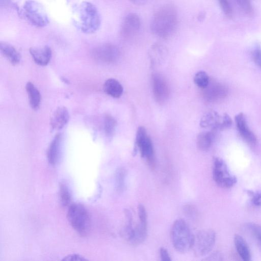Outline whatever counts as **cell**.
Masks as SVG:
<instances>
[{
	"mask_svg": "<svg viewBox=\"0 0 261 261\" xmlns=\"http://www.w3.org/2000/svg\"><path fill=\"white\" fill-rule=\"evenodd\" d=\"M178 24L176 8L170 4L159 8L154 14L151 23V33L159 38L168 39L175 33Z\"/></svg>",
	"mask_w": 261,
	"mask_h": 261,
	"instance_id": "1",
	"label": "cell"
},
{
	"mask_svg": "<svg viewBox=\"0 0 261 261\" xmlns=\"http://www.w3.org/2000/svg\"><path fill=\"white\" fill-rule=\"evenodd\" d=\"M194 235L188 224L183 219H177L173 223L170 237L173 247L180 253H186L191 249Z\"/></svg>",
	"mask_w": 261,
	"mask_h": 261,
	"instance_id": "2",
	"label": "cell"
},
{
	"mask_svg": "<svg viewBox=\"0 0 261 261\" xmlns=\"http://www.w3.org/2000/svg\"><path fill=\"white\" fill-rule=\"evenodd\" d=\"M67 217L72 227L81 236H86L91 228V220L86 207L80 203L69 205Z\"/></svg>",
	"mask_w": 261,
	"mask_h": 261,
	"instance_id": "3",
	"label": "cell"
},
{
	"mask_svg": "<svg viewBox=\"0 0 261 261\" xmlns=\"http://www.w3.org/2000/svg\"><path fill=\"white\" fill-rule=\"evenodd\" d=\"M81 29L85 33L96 32L101 23L99 13L96 7L88 2H83L79 7Z\"/></svg>",
	"mask_w": 261,
	"mask_h": 261,
	"instance_id": "4",
	"label": "cell"
},
{
	"mask_svg": "<svg viewBox=\"0 0 261 261\" xmlns=\"http://www.w3.org/2000/svg\"><path fill=\"white\" fill-rule=\"evenodd\" d=\"M216 233L211 229H204L194 235L191 249L197 257L204 256L213 249L216 242Z\"/></svg>",
	"mask_w": 261,
	"mask_h": 261,
	"instance_id": "5",
	"label": "cell"
},
{
	"mask_svg": "<svg viewBox=\"0 0 261 261\" xmlns=\"http://www.w3.org/2000/svg\"><path fill=\"white\" fill-rule=\"evenodd\" d=\"M213 177L217 185L223 188H232L237 182L236 176L231 173L226 163L218 157L214 159Z\"/></svg>",
	"mask_w": 261,
	"mask_h": 261,
	"instance_id": "6",
	"label": "cell"
},
{
	"mask_svg": "<svg viewBox=\"0 0 261 261\" xmlns=\"http://www.w3.org/2000/svg\"><path fill=\"white\" fill-rule=\"evenodd\" d=\"M22 11L26 19L36 27L42 28L49 23L48 16L44 8L35 1H27Z\"/></svg>",
	"mask_w": 261,
	"mask_h": 261,
	"instance_id": "7",
	"label": "cell"
},
{
	"mask_svg": "<svg viewBox=\"0 0 261 261\" xmlns=\"http://www.w3.org/2000/svg\"><path fill=\"white\" fill-rule=\"evenodd\" d=\"M136 143L141 156L145 159L148 167L153 170L156 162L153 144L143 126H139L137 129Z\"/></svg>",
	"mask_w": 261,
	"mask_h": 261,
	"instance_id": "8",
	"label": "cell"
},
{
	"mask_svg": "<svg viewBox=\"0 0 261 261\" xmlns=\"http://www.w3.org/2000/svg\"><path fill=\"white\" fill-rule=\"evenodd\" d=\"M120 51L115 45L106 43L96 47L93 51L94 58L104 62H113L119 57Z\"/></svg>",
	"mask_w": 261,
	"mask_h": 261,
	"instance_id": "9",
	"label": "cell"
},
{
	"mask_svg": "<svg viewBox=\"0 0 261 261\" xmlns=\"http://www.w3.org/2000/svg\"><path fill=\"white\" fill-rule=\"evenodd\" d=\"M141 27V20L136 13H130L124 18L121 27V35L124 38L134 37L139 32Z\"/></svg>",
	"mask_w": 261,
	"mask_h": 261,
	"instance_id": "10",
	"label": "cell"
},
{
	"mask_svg": "<svg viewBox=\"0 0 261 261\" xmlns=\"http://www.w3.org/2000/svg\"><path fill=\"white\" fill-rule=\"evenodd\" d=\"M152 90L156 100L159 103L164 102L168 97L169 87L165 78L159 73L152 76Z\"/></svg>",
	"mask_w": 261,
	"mask_h": 261,
	"instance_id": "11",
	"label": "cell"
},
{
	"mask_svg": "<svg viewBox=\"0 0 261 261\" xmlns=\"http://www.w3.org/2000/svg\"><path fill=\"white\" fill-rule=\"evenodd\" d=\"M234 118L237 127L242 137L248 144L255 145L257 141L256 137L248 127L244 114L240 113L236 115Z\"/></svg>",
	"mask_w": 261,
	"mask_h": 261,
	"instance_id": "12",
	"label": "cell"
},
{
	"mask_svg": "<svg viewBox=\"0 0 261 261\" xmlns=\"http://www.w3.org/2000/svg\"><path fill=\"white\" fill-rule=\"evenodd\" d=\"M30 53L34 62L40 66L47 65L52 56L51 50L48 46L31 47L30 49Z\"/></svg>",
	"mask_w": 261,
	"mask_h": 261,
	"instance_id": "13",
	"label": "cell"
},
{
	"mask_svg": "<svg viewBox=\"0 0 261 261\" xmlns=\"http://www.w3.org/2000/svg\"><path fill=\"white\" fill-rule=\"evenodd\" d=\"M69 115L65 107H60L54 112L50 119V125L53 129H60L68 122Z\"/></svg>",
	"mask_w": 261,
	"mask_h": 261,
	"instance_id": "14",
	"label": "cell"
},
{
	"mask_svg": "<svg viewBox=\"0 0 261 261\" xmlns=\"http://www.w3.org/2000/svg\"><path fill=\"white\" fill-rule=\"evenodd\" d=\"M222 117L217 112L211 111L206 112L201 118L200 125L203 128L220 129Z\"/></svg>",
	"mask_w": 261,
	"mask_h": 261,
	"instance_id": "15",
	"label": "cell"
},
{
	"mask_svg": "<svg viewBox=\"0 0 261 261\" xmlns=\"http://www.w3.org/2000/svg\"><path fill=\"white\" fill-rule=\"evenodd\" d=\"M62 135L57 134L51 141L47 150V157L48 162L52 165L57 164L60 152Z\"/></svg>",
	"mask_w": 261,
	"mask_h": 261,
	"instance_id": "16",
	"label": "cell"
},
{
	"mask_svg": "<svg viewBox=\"0 0 261 261\" xmlns=\"http://www.w3.org/2000/svg\"><path fill=\"white\" fill-rule=\"evenodd\" d=\"M233 240L236 250L240 257L244 261L251 260L250 250L245 240L238 234L234 235Z\"/></svg>",
	"mask_w": 261,
	"mask_h": 261,
	"instance_id": "17",
	"label": "cell"
},
{
	"mask_svg": "<svg viewBox=\"0 0 261 261\" xmlns=\"http://www.w3.org/2000/svg\"><path fill=\"white\" fill-rule=\"evenodd\" d=\"M103 90L108 95L114 97H120L123 91L121 84L115 79H108L103 85Z\"/></svg>",
	"mask_w": 261,
	"mask_h": 261,
	"instance_id": "18",
	"label": "cell"
},
{
	"mask_svg": "<svg viewBox=\"0 0 261 261\" xmlns=\"http://www.w3.org/2000/svg\"><path fill=\"white\" fill-rule=\"evenodd\" d=\"M0 49L3 55L11 64L16 65L19 63L21 59L20 55L12 45L1 42Z\"/></svg>",
	"mask_w": 261,
	"mask_h": 261,
	"instance_id": "19",
	"label": "cell"
},
{
	"mask_svg": "<svg viewBox=\"0 0 261 261\" xmlns=\"http://www.w3.org/2000/svg\"><path fill=\"white\" fill-rule=\"evenodd\" d=\"M205 97L209 100H217L225 96L227 94V89L223 85L219 83H215L209 88H205Z\"/></svg>",
	"mask_w": 261,
	"mask_h": 261,
	"instance_id": "20",
	"label": "cell"
},
{
	"mask_svg": "<svg viewBox=\"0 0 261 261\" xmlns=\"http://www.w3.org/2000/svg\"><path fill=\"white\" fill-rule=\"evenodd\" d=\"M25 90L28 94L29 103L31 108L34 110L38 109L41 101V95L39 90L31 82H28L27 83Z\"/></svg>",
	"mask_w": 261,
	"mask_h": 261,
	"instance_id": "21",
	"label": "cell"
},
{
	"mask_svg": "<svg viewBox=\"0 0 261 261\" xmlns=\"http://www.w3.org/2000/svg\"><path fill=\"white\" fill-rule=\"evenodd\" d=\"M214 136L211 132H204L198 134L197 137V146L202 151L208 150L212 146Z\"/></svg>",
	"mask_w": 261,
	"mask_h": 261,
	"instance_id": "22",
	"label": "cell"
},
{
	"mask_svg": "<svg viewBox=\"0 0 261 261\" xmlns=\"http://www.w3.org/2000/svg\"><path fill=\"white\" fill-rule=\"evenodd\" d=\"M166 55V49L162 45L156 43L150 47L149 49V56L151 60L154 63L161 61Z\"/></svg>",
	"mask_w": 261,
	"mask_h": 261,
	"instance_id": "23",
	"label": "cell"
},
{
	"mask_svg": "<svg viewBox=\"0 0 261 261\" xmlns=\"http://www.w3.org/2000/svg\"><path fill=\"white\" fill-rule=\"evenodd\" d=\"M247 231L261 248V225L249 222L246 224Z\"/></svg>",
	"mask_w": 261,
	"mask_h": 261,
	"instance_id": "24",
	"label": "cell"
},
{
	"mask_svg": "<svg viewBox=\"0 0 261 261\" xmlns=\"http://www.w3.org/2000/svg\"><path fill=\"white\" fill-rule=\"evenodd\" d=\"M126 172L123 168L117 169L115 173V186L117 192H122L125 188Z\"/></svg>",
	"mask_w": 261,
	"mask_h": 261,
	"instance_id": "25",
	"label": "cell"
},
{
	"mask_svg": "<svg viewBox=\"0 0 261 261\" xmlns=\"http://www.w3.org/2000/svg\"><path fill=\"white\" fill-rule=\"evenodd\" d=\"M116 120L110 115L107 114L104 118V130L108 137L113 136L116 126Z\"/></svg>",
	"mask_w": 261,
	"mask_h": 261,
	"instance_id": "26",
	"label": "cell"
},
{
	"mask_svg": "<svg viewBox=\"0 0 261 261\" xmlns=\"http://www.w3.org/2000/svg\"><path fill=\"white\" fill-rule=\"evenodd\" d=\"M194 82L198 87L204 89L209 85L208 75L205 71H199L195 74Z\"/></svg>",
	"mask_w": 261,
	"mask_h": 261,
	"instance_id": "27",
	"label": "cell"
},
{
	"mask_svg": "<svg viewBox=\"0 0 261 261\" xmlns=\"http://www.w3.org/2000/svg\"><path fill=\"white\" fill-rule=\"evenodd\" d=\"M59 196L61 203L63 206H66L69 204L71 201V195L67 186L61 182L59 186Z\"/></svg>",
	"mask_w": 261,
	"mask_h": 261,
	"instance_id": "28",
	"label": "cell"
},
{
	"mask_svg": "<svg viewBox=\"0 0 261 261\" xmlns=\"http://www.w3.org/2000/svg\"><path fill=\"white\" fill-rule=\"evenodd\" d=\"M238 6L246 15L251 16L254 11L251 0H234Z\"/></svg>",
	"mask_w": 261,
	"mask_h": 261,
	"instance_id": "29",
	"label": "cell"
},
{
	"mask_svg": "<svg viewBox=\"0 0 261 261\" xmlns=\"http://www.w3.org/2000/svg\"><path fill=\"white\" fill-rule=\"evenodd\" d=\"M220 6L223 13L228 18H231L232 16V10L231 5L228 0H218Z\"/></svg>",
	"mask_w": 261,
	"mask_h": 261,
	"instance_id": "30",
	"label": "cell"
},
{
	"mask_svg": "<svg viewBox=\"0 0 261 261\" xmlns=\"http://www.w3.org/2000/svg\"><path fill=\"white\" fill-rule=\"evenodd\" d=\"M248 194L250 196L252 203L258 207L261 206V191H252L248 190Z\"/></svg>",
	"mask_w": 261,
	"mask_h": 261,
	"instance_id": "31",
	"label": "cell"
},
{
	"mask_svg": "<svg viewBox=\"0 0 261 261\" xmlns=\"http://www.w3.org/2000/svg\"><path fill=\"white\" fill-rule=\"evenodd\" d=\"M252 56L255 64L261 69V49L259 47L255 48L252 51Z\"/></svg>",
	"mask_w": 261,
	"mask_h": 261,
	"instance_id": "32",
	"label": "cell"
},
{
	"mask_svg": "<svg viewBox=\"0 0 261 261\" xmlns=\"http://www.w3.org/2000/svg\"><path fill=\"white\" fill-rule=\"evenodd\" d=\"M232 123V120L229 116L227 114H224L222 116V120L220 129L229 128L231 125Z\"/></svg>",
	"mask_w": 261,
	"mask_h": 261,
	"instance_id": "33",
	"label": "cell"
},
{
	"mask_svg": "<svg viewBox=\"0 0 261 261\" xmlns=\"http://www.w3.org/2000/svg\"><path fill=\"white\" fill-rule=\"evenodd\" d=\"M62 260L70 261V260H78V261H84L87 260L84 257L77 254H69L64 257L62 259Z\"/></svg>",
	"mask_w": 261,
	"mask_h": 261,
	"instance_id": "34",
	"label": "cell"
},
{
	"mask_svg": "<svg viewBox=\"0 0 261 261\" xmlns=\"http://www.w3.org/2000/svg\"><path fill=\"white\" fill-rule=\"evenodd\" d=\"M160 256L161 259L163 261H170L171 260V257L167 250L164 248H161L160 249Z\"/></svg>",
	"mask_w": 261,
	"mask_h": 261,
	"instance_id": "35",
	"label": "cell"
},
{
	"mask_svg": "<svg viewBox=\"0 0 261 261\" xmlns=\"http://www.w3.org/2000/svg\"><path fill=\"white\" fill-rule=\"evenodd\" d=\"M207 260H221L223 259L222 254L220 252H215L212 253L210 256H209Z\"/></svg>",
	"mask_w": 261,
	"mask_h": 261,
	"instance_id": "36",
	"label": "cell"
},
{
	"mask_svg": "<svg viewBox=\"0 0 261 261\" xmlns=\"http://www.w3.org/2000/svg\"><path fill=\"white\" fill-rule=\"evenodd\" d=\"M132 3L137 5H141L145 4L148 0H128Z\"/></svg>",
	"mask_w": 261,
	"mask_h": 261,
	"instance_id": "37",
	"label": "cell"
},
{
	"mask_svg": "<svg viewBox=\"0 0 261 261\" xmlns=\"http://www.w3.org/2000/svg\"><path fill=\"white\" fill-rule=\"evenodd\" d=\"M204 16H205L204 14H203V13H201L200 14H199V15L198 16V19L199 20H202L203 19Z\"/></svg>",
	"mask_w": 261,
	"mask_h": 261,
	"instance_id": "38",
	"label": "cell"
},
{
	"mask_svg": "<svg viewBox=\"0 0 261 261\" xmlns=\"http://www.w3.org/2000/svg\"><path fill=\"white\" fill-rule=\"evenodd\" d=\"M9 0H1V4L6 3V2H8Z\"/></svg>",
	"mask_w": 261,
	"mask_h": 261,
	"instance_id": "39",
	"label": "cell"
}]
</instances>
